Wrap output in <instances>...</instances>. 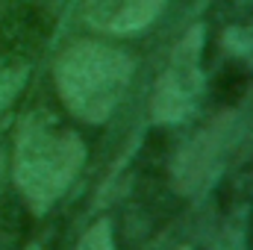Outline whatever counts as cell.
<instances>
[{
	"mask_svg": "<svg viewBox=\"0 0 253 250\" xmlns=\"http://www.w3.org/2000/svg\"><path fill=\"white\" fill-rule=\"evenodd\" d=\"M53 80L74 118L85 124H103L126 94L132 59L103 42H74L56 59Z\"/></svg>",
	"mask_w": 253,
	"mask_h": 250,
	"instance_id": "7a4b0ae2",
	"label": "cell"
},
{
	"mask_svg": "<svg viewBox=\"0 0 253 250\" xmlns=\"http://www.w3.org/2000/svg\"><path fill=\"white\" fill-rule=\"evenodd\" d=\"M77 250H115V239H112V224L103 218V221H94L85 236L80 239Z\"/></svg>",
	"mask_w": 253,
	"mask_h": 250,
	"instance_id": "ba28073f",
	"label": "cell"
},
{
	"mask_svg": "<svg viewBox=\"0 0 253 250\" xmlns=\"http://www.w3.org/2000/svg\"><path fill=\"white\" fill-rule=\"evenodd\" d=\"M236 138V112L215 115L200 132H194L189 144L177 153L171 165V180L180 194H197L215 183L224 171V159Z\"/></svg>",
	"mask_w": 253,
	"mask_h": 250,
	"instance_id": "277c9868",
	"label": "cell"
},
{
	"mask_svg": "<svg viewBox=\"0 0 253 250\" xmlns=\"http://www.w3.org/2000/svg\"><path fill=\"white\" fill-rule=\"evenodd\" d=\"M3 177H6V153L0 150V188H3Z\"/></svg>",
	"mask_w": 253,
	"mask_h": 250,
	"instance_id": "9c48e42d",
	"label": "cell"
},
{
	"mask_svg": "<svg viewBox=\"0 0 253 250\" xmlns=\"http://www.w3.org/2000/svg\"><path fill=\"white\" fill-rule=\"evenodd\" d=\"M30 250H42V248H30Z\"/></svg>",
	"mask_w": 253,
	"mask_h": 250,
	"instance_id": "8fae6325",
	"label": "cell"
},
{
	"mask_svg": "<svg viewBox=\"0 0 253 250\" xmlns=\"http://www.w3.org/2000/svg\"><path fill=\"white\" fill-rule=\"evenodd\" d=\"M85 162L83 138L62 126L50 112H33L24 118L12 150V177L21 197L36 215H44Z\"/></svg>",
	"mask_w": 253,
	"mask_h": 250,
	"instance_id": "6da1fadb",
	"label": "cell"
},
{
	"mask_svg": "<svg viewBox=\"0 0 253 250\" xmlns=\"http://www.w3.org/2000/svg\"><path fill=\"white\" fill-rule=\"evenodd\" d=\"M165 0H85V21L109 36H126L150 27Z\"/></svg>",
	"mask_w": 253,
	"mask_h": 250,
	"instance_id": "5b68a950",
	"label": "cell"
},
{
	"mask_svg": "<svg viewBox=\"0 0 253 250\" xmlns=\"http://www.w3.org/2000/svg\"><path fill=\"white\" fill-rule=\"evenodd\" d=\"M27 65L21 59H9V56H0V112L21 94L24 83H27Z\"/></svg>",
	"mask_w": 253,
	"mask_h": 250,
	"instance_id": "8992f818",
	"label": "cell"
},
{
	"mask_svg": "<svg viewBox=\"0 0 253 250\" xmlns=\"http://www.w3.org/2000/svg\"><path fill=\"white\" fill-rule=\"evenodd\" d=\"M224 47L233 56H239V59L253 65V30L251 27H230L224 33Z\"/></svg>",
	"mask_w": 253,
	"mask_h": 250,
	"instance_id": "52a82bcc",
	"label": "cell"
},
{
	"mask_svg": "<svg viewBox=\"0 0 253 250\" xmlns=\"http://www.w3.org/2000/svg\"><path fill=\"white\" fill-rule=\"evenodd\" d=\"M200 53H203V27H191L183 42L174 47V56L159 77L150 97V118L156 124L186 121L200 97Z\"/></svg>",
	"mask_w": 253,
	"mask_h": 250,
	"instance_id": "3957f363",
	"label": "cell"
},
{
	"mask_svg": "<svg viewBox=\"0 0 253 250\" xmlns=\"http://www.w3.org/2000/svg\"><path fill=\"white\" fill-rule=\"evenodd\" d=\"M180 250H191V248H189V245H183V248H180Z\"/></svg>",
	"mask_w": 253,
	"mask_h": 250,
	"instance_id": "30bf717a",
	"label": "cell"
}]
</instances>
